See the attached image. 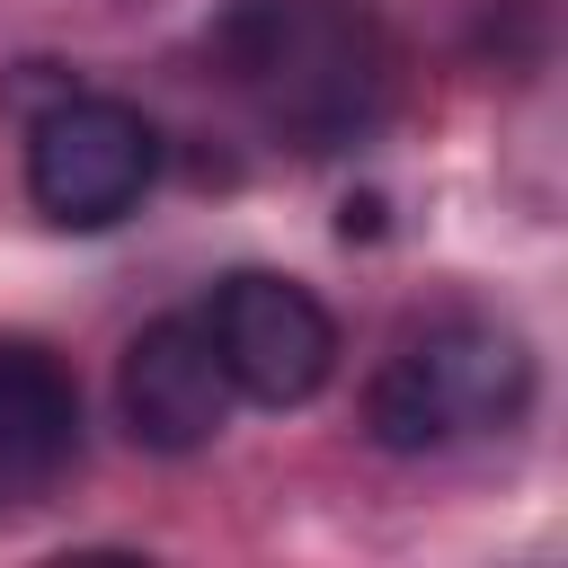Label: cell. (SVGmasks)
I'll list each match as a JSON object with an SVG mask.
<instances>
[{
    "label": "cell",
    "mask_w": 568,
    "mask_h": 568,
    "mask_svg": "<svg viewBox=\"0 0 568 568\" xmlns=\"http://www.w3.org/2000/svg\"><path fill=\"white\" fill-rule=\"evenodd\" d=\"M213 62L266 106V124L302 133V151H328L373 106V44L328 0H240L213 27Z\"/></svg>",
    "instance_id": "1"
},
{
    "label": "cell",
    "mask_w": 568,
    "mask_h": 568,
    "mask_svg": "<svg viewBox=\"0 0 568 568\" xmlns=\"http://www.w3.org/2000/svg\"><path fill=\"white\" fill-rule=\"evenodd\" d=\"M532 399V355L515 328H488V320H444L426 337H408L373 390H364V426L373 444L390 453H444L462 435H488V426H515Z\"/></svg>",
    "instance_id": "2"
},
{
    "label": "cell",
    "mask_w": 568,
    "mask_h": 568,
    "mask_svg": "<svg viewBox=\"0 0 568 568\" xmlns=\"http://www.w3.org/2000/svg\"><path fill=\"white\" fill-rule=\"evenodd\" d=\"M160 178V133L142 106L62 89L27 115V195L53 231H106L124 222Z\"/></svg>",
    "instance_id": "3"
},
{
    "label": "cell",
    "mask_w": 568,
    "mask_h": 568,
    "mask_svg": "<svg viewBox=\"0 0 568 568\" xmlns=\"http://www.w3.org/2000/svg\"><path fill=\"white\" fill-rule=\"evenodd\" d=\"M204 337H213V355L231 373V399H257V408H302L337 373L328 302L311 284H293V275H266V266H240V275L213 284Z\"/></svg>",
    "instance_id": "4"
},
{
    "label": "cell",
    "mask_w": 568,
    "mask_h": 568,
    "mask_svg": "<svg viewBox=\"0 0 568 568\" xmlns=\"http://www.w3.org/2000/svg\"><path fill=\"white\" fill-rule=\"evenodd\" d=\"M115 408L142 453H204L231 417V373L204 337V320H151L115 355Z\"/></svg>",
    "instance_id": "5"
},
{
    "label": "cell",
    "mask_w": 568,
    "mask_h": 568,
    "mask_svg": "<svg viewBox=\"0 0 568 568\" xmlns=\"http://www.w3.org/2000/svg\"><path fill=\"white\" fill-rule=\"evenodd\" d=\"M80 462V382L36 337H0V515L44 506Z\"/></svg>",
    "instance_id": "6"
},
{
    "label": "cell",
    "mask_w": 568,
    "mask_h": 568,
    "mask_svg": "<svg viewBox=\"0 0 568 568\" xmlns=\"http://www.w3.org/2000/svg\"><path fill=\"white\" fill-rule=\"evenodd\" d=\"M373 222H382V204H373V195H364V204H346V213H337V231H346V240H355V231H373Z\"/></svg>",
    "instance_id": "7"
}]
</instances>
